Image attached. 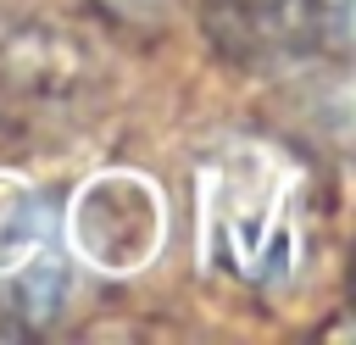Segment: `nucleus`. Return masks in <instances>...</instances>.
<instances>
[{
	"label": "nucleus",
	"instance_id": "nucleus-2",
	"mask_svg": "<svg viewBox=\"0 0 356 345\" xmlns=\"http://www.w3.org/2000/svg\"><path fill=\"white\" fill-rule=\"evenodd\" d=\"M44 200L28 178L0 172V273H17L44 245Z\"/></svg>",
	"mask_w": 356,
	"mask_h": 345
},
{
	"label": "nucleus",
	"instance_id": "nucleus-1",
	"mask_svg": "<svg viewBox=\"0 0 356 345\" xmlns=\"http://www.w3.org/2000/svg\"><path fill=\"white\" fill-rule=\"evenodd\" d=\"M67 234L95 273H139L161 245V195L139 172H100L78 189Z\"/></svg>",
	"mask_w": 356,
	"mask_h": 345
}]
</instances>
